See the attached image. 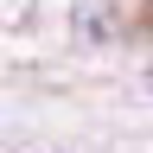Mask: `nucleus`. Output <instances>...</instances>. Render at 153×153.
Returning a JSON list of instances; mask_svg holds the SVG:
<instances>
[{
    "label": "nucleus",
    "instance_id": "nucleus-1",
    "mask_svg": "<svg viewBox=\"0 0 153 153\" xmlns=\"http://www.w3.org/2000/svg\"><path fill=\"white\" fill-rule=\"evenodd\" d=\"M140 26H147V32H153V0H147V7H140Z\"/></svg>",
    "mask_w": 153,
    "mask_h": 153
}]
</instances>
